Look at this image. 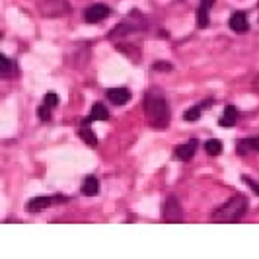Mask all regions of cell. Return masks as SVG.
I'll return each mask as SVG.
<instances>
[{
    "mask_svg": "<svg viewBox=\"0 0 259 259\" xmlns=\"http://www.w3.org/2000/svg\"><path fill=\"white\" fill-rule=\"evenodd\" d=\"M144 113L150 123V127L154 129H166L170 123V111H168L166 100L158 94H148L144 98Z\"/></svg>",
    "mask_w": 259,
    "mask_h": 259,
    "instance_id": "obj_1",
    "label": "cell"
},
{
    "mask_svg": "<svg viewBox=\"0 0 259 259\" xmlns=\"http://www.w3.org/2000/svg\"><path fill=\"white\" fill-rule=\"evenodd\" d=\"M246 210H248V199L238 193V195L230 197L222 206H218V208L214 210L212 220L214 222H236L246 214Z\"/></svg>",
    "mask_w": 259,
    "mask_h": 259,
    "instance_id": "obj_2",
    "label": "cell"
},
{
    "mask_svg": "<svg viewBox=\"0 0 259 259\" xmlns=\"http://www.w3.org/2000/svg\"><path fill=\"white\" fill-rule=\"evenodd\" d=\"M162 212H164V220L166 222H180L184 218V208H182L180 201L176 199V195L168 197L164 206H162Z\"/></svg>",
    "mask_w": 259,
    "mask_h": 259,
    "instance_id": "obj_3",
    "label": "cell"
},
{
    "mask_svg": "<svg viewBox=\"0 0 259 259\" xmlns=\"http://www.w3.org/2000/svg\"><path fill=\"white\" fill-rule=\"evenodd\" d=\"M108 16H111V8L106 6V4H94V6H90V8L86 10V14H84V18H86L88 24H98V22L106 20Z\"/></svg>",
    "mask_w": 259,
    "mask_h": 259,
    "instance_id": "obj_4",
    "label": "cell"
},
{
    "mask_svg": "<svg viewBox=\"0 0 259 259\" xmlns=\"http://www.w3.org/2000/svg\"><path fill=\"white\" fill-rule=\"evenodd\" d=\"M106 96H108V100H110L111 104H115V106H123V104H127L130 100L129 88H123V86L111 88V90L106 92Z\"/></svg>",
    "mask_w": 259,
    "mask_h": 259,
    "instance_id": "obj_5",
    "label": "cell"
},
{
    "mask_svg": "<svg viewBox=\"0 0 259 259\" xmlns=\"http://www.w3.org/2000/svg\"><path fill=\"white\" fill-rule=\"evenodd\" d=\"M197 146H199V142H197V140H189V142H185V144H180V146L176 148V156H178L180 160L187 162V160H191V158L195 156Z\"/></svg>",
    "mask_w": 259,
    "mask_h": 259,
    "instance_id": "obj_6",
    "label": "cell"
},
{
    "mask_svg": "<svg viewBox=\"0 0 259 259\" xmlns=\"http://www.w3.org/2000/svg\"><path fill=\"white\" fill-rule=\"evenodd\" d=\"M230 28H232V32H236V34H246L248 32V20H246V14L244 12H234L232 16H230Z\"/></svg>",
    "mask_w": 259,
    "mask_h": 259,
    "instance_id": "obj_7",
    "label": "cell"
},
{
    "mask_svg": "<svg viewBox=\"0 0 259 259\" xmlns=\"http://www.w3.org/2000/svg\"><path fill=\"white\" fill-rule=\"evenodd\" d=\"M259 138H244L238 142V154H248V152H258Z\"/></svg>",
    "mask_w": 259,
    "mask_h": 259,
    "instance_id": "obj_8",
    "label": "cell"
},
{
    "mask_svg": "<svg viewBox=\"0 0 259 259\" xmlns=\"http://www.w3.org/2000/svg\"><path fill=\"white\" fill-rule=\"evenodd\" d=\"M98 191H100V182H98L94 176H88V178L84 180V184H82V193L88 195V197H94Z\"/></svg>",
    "mask_w": 259,
    "mask_h": 259,
    "instance_id": "obj_9",
    "label": "cell"
},
{
    "mask_svg": "<svg viewBox=\"0 0 259 259\" xmlns=\"http://www.w3.org/2000/svg\"><path fill=\"white\" fill-rule=\"evenodd\" d=\"M236 117H238V113L234 110V106H226L224 108V115L220 119V125L222 127H234L236 125Z\"/></svg>",
    "mask_w": 259,
    "mask_h": 259,
    "instance_id": "obj_10",
    "label": "cell"
},
{
    "mask_svg": "<svg viewBox=\"0 0 259 259\" xmlns=\"http://www.w3.org/2000/svg\"><path fill=\"white\" fill-rule=\"evenodd\" d=\"M53 203V199L51 197H36L34 201H30L28 203V210H32V212H39V210H43L45 206H49V204Z\"/></svg>",
    "mask_w": 259,
    "mask_h": 259,
    "instance_id": "obj_11",
    "label": "cell"
},
{
    "mask_svg": "<svg viewBox=\"0 0 259 259\" xmlns=\"http://www.w3.org/2000/svg\"><path fill=\"white\" fill-rule=\"evenodd\" d=\"M90 119H92V121H108V119H110V111L106 110L104 104H94Z\"/></svg>",
    "mask_w": 259,
    "mask_h": 259,
    "instance_id": "obj_12",
    "label": "cell"
},
{
    "mask_svg": "<svg viewBox=\"0 0 259 259\" xmlns=\"http://www.w3.org/2000/svg\"><path fill=\"white\" fill-rule=\"evenodd\" d=\"M0 62H2V78L16 76V62H12L8 56H0Z\"/></svg>",
    "mask_w": 259,
    "mask_h": 259,
    "instance_id": "obj_13",
    "label": "cell"
},
{
    "mask_svg": "<svg viewBox=\"0 0 259 259\" xmlns=\"http://www.w3.org/2000/svg\"><path fill=\"white\" fill-rule=\"evenodd\" d=\"M88 121H90V119H86V121H84L82 129H80V136H82V140H84L86 144L96 146V144H98V138H96V134H94L92 130H90V127H88Z\"/></svg>",
    "mask_w": 259,
    "mask_h": 259,
    "instance_id": "obj_14",
    "label": "cell"
},
{
    "mask_svg": "<svg viewBox=\"0 0 259 259\" xmlns=\"http://www.w3.org/2000/svg\"><path fill=\"white\" fill-rule=\"evenodd\" d=\"M204 150L208 156H218V154H222V142L218 138H210L204 142Z\"/></svg>",
    "mask_w": 259,
    "mask_h": 259,
    "instance_id": "obj_15",
    "label": "cell"
},
{
    "mask_svg": "<svg viewBox=\"0 0 259 259\" xmlns=\"http://www.w3.org/2000/svg\"><path fill=\"white\" fill-rule=\"evenodd\" d=\"M208 10H210V8H206V6L201 4L199 12H197V22H199V28H208Z\"/></svg>",
    "mask_w": 259,
    "mask_h": 259,
    "instance_id": "obj_16",
    "label": "cell"
},
{
    "mask_svg": "<svg viewBox=\"0 0 259 259\" xmlns=\"http://www.w3.org/2000/svg\"><path fill=\"white\" fill-rule=\"evenodd\" d=\"M201 106H195V108H191V110H187L184 113V119L185 121H197L199 117H201Z\"/></svg>",
    "mask_w": 259,
    "mask_h": 259,
    "instance_id": "obj_17",
    "label": "cell"
},
{
    "mask_svg": "<svg viewBox=\"0 0 259 259\" xmlns=\"http://www.w3.org/2000/svg\"><path fill=\"white\" fill-rule=\"evenodd\" d=\"M37 115H39V119H43V121H49V119H51V108L43 104V106L37 110Z\"/></svg>",
    "mask_w": 259,
    "mask_h": 259,
    "instance_id": "obj_18",
    "label": "cell"
},
{
    "mask_svg": "<svg viewBox=\"0 0 259 259\" xmlns=\"http://www.w3.org/2000/svg\"><path fill=\"white\" fill-rule=\"evenodd\" d=\"M43 104H45V106H49V108H55L56 104H58V96H56V94H45Z\"/></svg>",
    "mask_w": 259,
    "mask_h": 259,
    "instance_id": "obj_19",
    "label": "cell"
},
{
    "mask_svg": "<svg viewBox=\"0 0 259 259\" xmlns=\"http://www.w3.org/2000/svg\"><path fill=\"white\" fill-rule=\"evenodd\" d=\"M152 68H154V70H164V72H172V68H174V66H172L170 62H154V64H152Z\"/></svg>",
    "mask_w": 259,
    "mask_h": 259,
    "instance_id": "obj_20",
    "label": "cell"
},
{
    "mask_svg": "<svg viewBox=\"0 0 259 259\" xmlns=\"http://www.w3.org/2000/svg\"><path fill=\"white\" fill-rule=\"evenodd\" d=\"M244 182H246V184L250 185V187H252V189L259 195V184H256V182H254V180H250V178H244Z\"/></svg>",
    "mask_w": 259,
    "mask_h": 259,
    "instance_id": "obj_21",
    "label": "cell"
},
{
    "mask_svg": "<svg viewBox=\"0 0 259 259\" xmlns=\"http://www.w3.org/2000/svg\"><path fill=\"white\" fill-rule=\"evenodd\" d=\"M214 2H216V0H203L201 4H203V6H206V8H210V6L214 4Z\"/></svg>",
    "mask_w": 259,
    "mask_h": 259,
    "instance_id": "obj_22",
    "label": "cell"
}]
</instances>
